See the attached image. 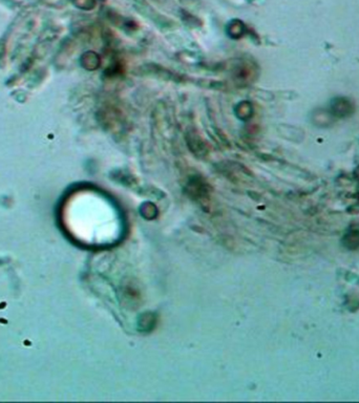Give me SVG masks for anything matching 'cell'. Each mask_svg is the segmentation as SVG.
<instances>
[{"label": "cell", "mask_w": 359, "mask_h": 403, "mask_svg": "<svg viewBox=\"0 0 359 403\" xmlns=\"http://www.w3.org/2000/svg\"><path fill=\"white\" fill-rule=\"evenodd\" d=\"M332 118H334L331 113L325 111H317L314 113V123L319 126H327L332 123Z\"/></svg>", "instance_id": "cell-2"}, {"label": "cell", "mask_w": 359, "mask_h": 403, "mask_svg": "<svg viewBox=\"0 0 359 403\" xmlns=\"http://www.w3.org/2000/svg\"><path fill=\"white\" fill-rule=\"evenodd\" d=\"M354 106L350 100L343 97H339L334 99L331 103L330 113L333 117L337 118H345L353 113Z\"/></svg>", "instance_id": "cell-1"}]
</instances>
